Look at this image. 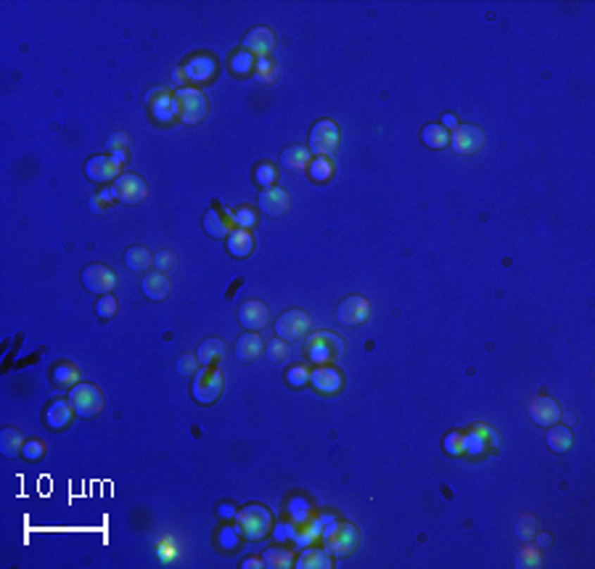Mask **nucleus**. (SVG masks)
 <instances>
[{
	"label": "nucleus",
	"instance_id": "obj_43",
	"mask_svg": "<svg viewBox=\"0 0 595 569\" xmlns=\"http://www.w3.org/2000/svg\"><path fill=\"white\" fill-rule=\"evenodd\" d=\"M254 180H257L262 188L278 186V170H275V165H270V162L257 165V170H254Z\"/></svg>",
	"mask_w": 595,
	"mask_h": 569
},
{
	"label": "nucleus",
	"instance_id": "obj_56",
	"mask_svg": "<svg viewBox=\"0 0 595 569\" xmlns=\"http://www.w3.org/2000/svg\"><path fill=\"white\" fill-rule=\"evenodd\" d=\"M119 151H130V138L125 132H117L108 138V154H119Z\"/></svg>",
	"mask_w": 595,
	"mask_h": 569
},
{
	"label": "nucleus",
	"instance_id": "obj_3",
	"mask_svg": "<svg viewBox=\"0 0 595 569\" xmlns=\"http://www.w3.org/2000/svg\"><path fill=\"white\" fill-rule=\"evenodd\" d=\"M69 403L75 405V413L82 418H93L101 413L104 408V392L98 384L90 382H80L69 389Z\"/></svg>",
	"mask_w": 595,
	"mask_h": 569
},
{
	"label": "nucleus",
	"instance_id": "obj_23",
	"mask_svg": "<svg viewBox=\"0 0 595 569\" xmlns=\"http://www.w3.org/2000/svg\"><path fill=\"white\" fill-rule=\"evenodd\" d=\"M75 416H77L75 405L69 403V400H64V397H58V400H54V403L45 408V424L51 429H66Z\"/></svg>",
	"mask_w": 595,
	"mask_h": 569
},
{
	"label": "nucleus",
	"instance_id": "obj_31",
	"mask_svg": "<svg viewBox=\"0 0 595 569\" xmlns=\"http://www.w3.org/2000/svg\"><path fill=\"white\" fill-rule=\"evenodd\" d=\"M262 561H265V567H270V569H289V567H294L296 556H294L289 548L273 546L262 554Z\"/></svg>",
	"mask_w": 595,
	"mask_h": 569
},
{
	"label": "nucleus",
	"instance_id": "obj_40",
	"mask_svg": "<svg viewBox=\"0 0 595 569\" xmlns=\"http://www.w3.org/2000/svg\"><path fill=\"white\" fill-rule=\"evenodd\" d=\"M254 66H257V56H251L249 51H238V54H233V58H230V69H233V75L246 77V75L254 72Z\"/></svg>",
	"mask_w": 595,
	"mask_h": 569
},
{
	"label": "nucleus",
	"instance_id": "obj_35",
	"mask_svg": "<svg viewBox=\"0 0 595 569\" xmlns=\"http://www.w3.org/2000/svg\"><path fill=\"white\" fill-rule=\"evenodd\" d=\"M334 159L331 156H313V162H310V167H307V173H310V177H313L315 183H325V180H331L334 177Z\"/></svg>",
	"mask_w": 595,
	"mask_h": 569
},
{
	"label": "nucleus",
	"instance_id": "obj_9",
	"mask_svg": "<svg viewBox=\"0 0 595 569\" xmlns=\"http://www.w3.org/2000/svg\"><path fill=\"white\" fill-rule=\"evenodd\" d=\"M465 434V445H463V456H484L489 448L498 445V434L489 424H474V427L463 432Z\"/></svg>",
	"mask_w": 595,
	"mask_h": 569
},
{
	"label": "nucleus",
	"instance_id": "obj_54",
	"mask_svg": "<svg viewBox=\"0 0 595 569\" xmlns=\"http://www.w3.org/2000/svg\"><path fill=\"white\" fill-rule=\"evenodd\" d=\"M114 199H117L114 188H104L101 194H96V196H93V209H98V212H101V209L111 207V204H114Z\"/></svg>",
	"mask_w": 595,
	"mask_h": 569
},
{
	"label": "nucleus",
	"instance_id": "obj_11",
	"mask_svg": "<svg viewBox=\"0 0 595 569\" xmlns=\"http://www.w3.org/2000/svg\"><path fill=\"white\" fill-rule=\"evenodd\" d=\"M82 284L93 294H111V289L117 286V273L106 265H87L82 270Z\"/></svg>",
	"mask_w": 595,
	"mask_h": 569
},
{
	"label": "nucleus",
	"instance_id": "obj_55",
	"mask_svg": "<svg viewBox=\"0 0 595 569\" xmlns=\"http://www.w3.org/2000/svg\"><path fill=\"white\" fill-rule=\"evenodd\" d=\"M154 268H156V270H162V273L173 270V268H175V254L167 252V249H164V252H156V254H154Z\"/></svg>",
	"mask_w": 595,
	"mask_h": 569
},
{
	"label": "nucleus",
	"instance_id": "obj_39",
	"mask_svg": "<svg viewBox=\"0 0 595 569\" xmlns=\"http://www.w3.org/2000/svg\"><path fill=\"white\" fill-rule=\"evenodd\" d=\"M0 445H3V453H6V456H19L24 448V434L19 429L6 427L3 429V437H0Z\"/></svg>",
	"mask_w": 595,
	"mask_h": 569
},
{
	"label": "nucleus",
	"instance_id": "obj_44",
	"mask_svg": "<svg viewBox=\"0 0 595 569\" xmlns=\"http://www.w3.org/2000/svg\"><path fill=\"white\" fill-rule=\"evenodd\" d=\"M230 220H233V225H236V228L249 230V228L257 225V212H254L251 207H238V209L230 212Z\"/></svg>",
	"mask_w": 595,
	"mask_h": 569
},
{
	"label": "nucleus",
	"instance_id": "obj_52",
	"mask_svg": "<svg viewBox=\"0 0 595 569\" xmlns=\"http://www.w3.org/2000/svg\"><path fill=\"white\" fill-rule=\"evenodd\" d=\"M254 72H257V77H260L262 82H273V80H275V66L270 64V56H268V58H257Z\"/></svg>",
	"mask_w": 595,
	"mask_h": 569
},
{
	"label": "nucleus",
	"instance_id": "obj_1",
	"mask_svg": "<svg viewBox=\"0 0 595 569\" xmlns=\"http://www.w3.org/2000/svg\"><path fill=\"white\" fill-rule=\"evenodd\" d=\"M225 389V379H223V371L217 365H201L199 371L194 373V384H191V394H194L196 403L201 405H212L220 400V394Z\"/></svg>",
	"mask_w": 595,
	"mask_h": 569
},
{
	"label": "nucleus",
	"instance_id": "obj_14",
	"mask_svg": "<svg viewBox=\"0 0 595 569\" xmlns=\"http://www.w3.org/2000/svg\"><path fill=\"white\" fill-rule=\"evenodd\" d=\"M154 556L159 564L170 567V564H177L183 558V543L180 537L173 535V532H162V535L154 537Z\"/></svg>",
	"mask_w": 595,
	"mask_h": 569
},
{
	"label": "nucleus",
	"instance_id": "obj_13",
	"mask_svg": "<svg viewBox=\"0 0 595 569\" xmlns=\"http://www.w3.org/2000/svg\"><path fill=\"white\" fill-rule=\"evenodd\" d=\"M561 405L556 403L553 397H548V394H537L534 400L530 403V416L534 424H540V427H553V424H558V418H561Z\"/></svg>",
	"mask_w": 595,
	"mask_h": 569
},
{
	"label": "nucleus",
	"instance_id": "obj_58",
	"mask_svg": "<svg viewBox=\"0 0 595 569\" xmlns=\"http://www.w3.org/2000/svg\"><path fill=\"white\" fill-rule=\"evenodd\" d=\"M217 514H220V519H225V522H233L236 514H238V508L236 506H230V504H220L217 506Z\"/></svg>",
	"mask_w": 595,
	"mask_h": 569
},
{
	"label": "nucleus",
	"instance_id": "obj_17",
	"mask_svg": "<svg viewBox=\"0 0 595 569\" xmlns=\"http://www.w3.org/2000/svg\"><path fill=\"white\" fill-rule=\"evenodd\" d=\"M370 318V302L365 296H346L339 305V320L346 326H360Z\"/></svg>",
	"mask_w": 595,
	"mask_h": 569
},
{
	"label": "nucleus",
	"instance_id": "obj_50",
	"mask_svg": "<svg viewBox=\"0 0 595 569\" xmlns=\"http://www.w3.org/2000/svg\"><path fill=\"white\" fill-rule=\"evenodd\" d=\"M286 382L292 384V387H304V384L310 382V368L307 365H292L286 371Z\"/></svg>",
	"mask_w": 595,
	"mask_h": 569
},
{
	"label": "nucleus",
	"instance_id": "obj_57",
	"mask_svg": "<svg viewBox=\"0 0 595 569\" xmlns=\"http://www.w3.org/2000/svg\"><path fill=\"white\" fill-rule=\"evenodd\" d=\"M292 543H294V546H296V548H299V551H304V548L315 546V543H318V540H315V537L310 535V532H304L302 527H299V530H296V537H294Z\"/></svg>",
	"mask_w": 595,
	"mask_h": 569
},
{
	"label": "nucleus",
	"instance_id": "obj_60",
	"mask_svg": "<svg viewBox=\"0 0 595 569\" xmlns=\"http://www.w3.org/2000/svg\"><path fill=\"white\" fill-rule=\"evenodd\" d=\"M551 543H553V537H551V535H545V532H542V535H534V537H532V546L540 548V551H542V548H548Z\"/></svg>",
	"mask_w": 595,
	"mask_h": 569
},
{
	"label": "nucleus",
	"instance_id": "obj_46",
	"mask_svg": "<svg viewBox=\"0 0 595 569\" xmlns=\"http://www.w3.org/2000/svg\"><path fill=\"white\" fill-rule=\"evenodd\" d=\"M119 310V302L114 299V294H101V299L96 302V315L101 318V320H108V318H114Z\"/></svg>",
	"mask_w": 595,
	"mask_h": 569
},
{
	"label": "nucleus",
	"instance_id": "obj_36",
	"mask_svg": "<svg viewBox=\"0 0 595 569\" xmlns=\"http://www.w3.org/2000/svg\"><path fill=\"white\" fill-rule=\"evenodd\" d=\"M54 384L56 387H75V384H80V368H77L75 363H58V365H54Z\"/></svg>",
	"mask_w": 595,
	"mask_h": 569
},
{
	"label": "nucleus",
	"instance_id": "obj_61",
	"mask_svg": "<svg viewBox=\"0 0 595 569\" xmlns=\"http://www.w3.org/2000/svg\"><path fill=\"white\" fill-rule=\"evenodd\" d=\"M241 567H244V569H254V567L260 569V567H265V561H262V556H249L246 561H244V564H241Z\"/></svg>",
	"mask_w": 595,
	"mask_h": 569
},
{
	"label": "nucleus",
	"instance_id": "obj_37",
	"mask_svg": "<svg viewBox=\"0 0 595 569\" xmlns=\"http://www.w3.org/2000/svg\"><path fill=\"white\" fill-rule=\"evenodd\" d=\"M125 263H127L130 270H149L154 263V257L146 246H130V249L125 252Z\"/></svg>",
	"mask_w": 595,
	"mask_h": 569
},
{
	"label": "nucleus",
	"instance_id": "obj_30",
	"mask_svg": "<svg viewBox=\"0 0 595 569\" xmlns=\"http://www.w3.org/2000/svg\"><path fill=\"white\" fill-rule=\"evenodd\" d=\"M223 355H225V344H223V339H215V337L201 342L199 352H196V358H199L201 365H217L223 361Z\"/></svg>",
	"mask_w": 595,
	"mask_h": 569
},
{
	"label": "nucleus",
	"instance_id": "obj_5",
	"mask_svg": "<svg viewBox=\"0 0 595 569\" xmlns=\"http://www.w3.org/2000/svg\"><path fill=\"white\" fill-rule=\"evenodd\" d=\"M342 352H344V342L334 337V334H328V331H318L307 342V358L315 365H325V363L336 361Z\"/></svg>",
	"mask_w": 595,
	"mask_h": 569
},
{
	"label": "nucleus",
	"instance_id": "obj_33",
	"mask_svg": "<svg viewBox=\"0 0 595 569\" xmlns=\"http://www.w3.org/2000/svg\"><path fill=\"white\" fill-rule=\"evenodd\" d=\"M574 442V434L569 427H563V424H553L551 432H548V448H553L556 453H566V450L572 448Z\"/></svg>",
	"mask_w": 595,
	"mask_h": 569
},
{
	"label": "nucleus",
	"instance_id": "obj_6",
	"mask_svg": "<svg viewBox=\"0 0 595 569\" xmlns=\"http://www.w3.org/2000/svg\"><path fill=\"white\" fill-rule=\"evenodd\" d=\"M339 127H336V122L331 120H320L313 125V130H310V154L313 156H331V154L336 151V146H339Z\"/></svg>",
	"mask_w": 595,
	"mask_h": 569
},
{
	"label": "nucleus",
	"instance_id": "obj_21",
	"mask_svg": "<svg viewBox=\"0 0 595 569\" xmlns=\"http://www.w3.org/2000/svg\"><path fill=\"white\" fill-rule=\"evenodd\" d=\"M289 191L281 186H270V188H262L260 194V209L265 212V215H270V218H278V215H283L286 209H289Z\"/></svg>",
	"mask_w": 595,
	"mask_h": 569
},
{
	"label": "nucleus",
	"instance_id": "obj_8",
	"mask_svg": "<svg viewBox=\"0 0 595 569\" xmlns=\"http://www.w3.org/2000/svg\"><path fill=\"white\" fill-rule=\"evenodd\" d=\"M310 329H313V320H310V315H307L304 310H289V313H283V315L278 318V323H275V334L286 342L302 339V337H307V331Z\"/></svg>",
	"mask_w": 595,
	"mask_h": 569
},
{
	"label": "nucleus",
	"instance_id": "obj_18",
	"mask_svg": "<svg viewBox=\"0 0 595 569\" xmlns=\"http://www.w3.org/2000/svg\"><path fill=\"white\" fill-rule=\"evenodd\" d=\"M310 384H313L318 392L336 394L342 389L344 379H342V371H339V368H334V365L325 363V365H315L313 371H310Z\"/></svg>",
	"mask_w": 595,
	"mask_h": 569
},
{
	"label": "nucleus",
	"instance_id": "obj_47",
	"mask_svg": "<svg viewBox=\"0 0 595 569\" xmlns=\"http://www.w3.org/2000/svg\"><path fill=\"white\" fill-rule=\"evenodd\" d=\"M463 445H465L463 432H450V434H444V439H442V448L447 450L450 456H463Z\"/></svg>",
	"mask_w": 595,
	"mask_h": 569
},
{
	"label": "nucleus",
	"instance_id": "obj_12",
	"mask_svg": "<svg viewBox=\"0 0 595 569\" xmlns=\"http://www.w3.org/2000/svg\"><path fill=\"white\" fill-rule=\"evenodd\" d=\"M114 194H117L119 201L125 204H138L146 199V183H143L141 175H132V173H122V175L114 180Z\"/></svg>",
	"mask_w": 595,
	"mask_h": 569
},
{
	"label": "nucleus",
	"instance_id": "obj_2",
	"mask_svg": "<svg viewBox=\"0 0 595 569\" xmlns=\"http://www.w3.org/2000/svg\"><path fill=\"white\" fill-rule=\"evenodd\" d=\"M236 525L246 540H262L273 530V514L262 504H249L236 514Z\"/></svg>",
	"mask_w": 595,
	"mask_h": 569
},
{
	"label": "nucleus",
	"instance_id": "obj_4",
	"mask_svg": "<svg viewBox=\"0 0 595 569\" xmlns=\"http://www.w3.org/2000/svg\"><path fill=\"white\" fill-rule=\"evenodd\" d=\"M175 99H177V106H180V122H185V125H199L206 117V111H209L206 96L196 88L183 85V88L175 90Z\"/></svg>",
	"mask_w": 595,
	"mask_h": 569
},
{
	"label": "nucleus",
	"instance_id": "obj_34",
	"mask_svg": "<svg viewBox=\"0 0 595 569\" xmlns=\"http://www.w3.org/2000/svg\"><path fill=\"white\" fill-rule=\"evenodd\" d=\"M421 141L429 149H447L450 146V130H444L442 125H426L421 130Z\"/></svg>",
	"mask_w": 595,
	"mask_h": 569
},
{
	"label": "nucleus",
	"instance_id": "obj_27",
	"mask_svg": "<svg viewBox=\"0 0 595 569\" xmlns=\"http://www.w3.org/2000/svg\"><path fill=\"white\" fill-rule=\"evenodd\" d=\"M225 244H227V252L233 254V257H246V254H251V249H254V239H251L249 230H244V228L230 230Z\"/></svg>",
	"mask_w": 595,
	"mask_h": 569
},
{
	"label": "nucleus",
	"instance_id": "obj_29",
	"mask_svg": "<svg viewBox=\"0 0 595 569\" xmlns=\"http://www.w3.org/2000/svg\"><path fill=\"white\" fill-rule=\"evenodd\" d=\"M170 278H167V273H162V270H156V273H149L146 278H143V294L149 296V299H164V296L170 294Z\"/></svg>",
	"mask_w": 595,
	"mask_h": 569
},
{
	"label": "nucleus",
	"instance_id": "obj_22",
	"mask_svg": "<svg viewBox=\"0 0 595 569\" xmlns=\"http://www.w3.org/2000/svg\"><path fill=\"white\" fill-rule=\"evenodd\" d=\"M238 320L244 323V329L260 331L268 326V307L262 305L260 299H249L238 307Z\"/></svg>",
	"mask_w": 595,
	"mask_h": 569
},
{
	"label": "nucleus",
	"instance_id": "obj_28",
	"mask_svg": "<svg viewBox=\"0 0 595 569\" xmlns=\"http://www.w3.org/2000/svg\"><path fill=\"white\" fill-rule=\"evenodd\" d=\"M310 162H313V154H310L307 146H289V149L281 154V165L286 167V170H296V173H299V170H307Z\"/></svg>",
	"mask_w": 595,
	"mask_h": 569
},
{
	"label": "nucleus",
	"instance_id": "obj_24",
	"mask_svg": "<svg viewBox=\"0 0 595 569\" xmlns=\"http://www.w3.org/2000/svg\"><path fill=\"white\" fill-rule=\"evenodd\" d=\"M236 228L233 225V220H230V212L227 215H223L217 207H209L204 215V230L209 233V236H215V239H227V233Z\"/></svg>",
	"mask_w": 595,
	"mask_h": 569
},
{
	"label": "nucleus",
	"instance_id": "obj_32",
	"mask_svg": "<svg viewBox=\"0 0 595 569\" xmlns=\"http://www.w3.org/2000/svg\"><path fill=\"white\" fill-rule=\"evenodd\" d=\"M315 514V508H313V504L307 501V498H302V495H294L292 501L286 504V516L292 519L294 525L299 527V525H304L310 516Z\"/></svg>",
	"mask_w": 595,
	"mask_h": 569
},
{
	"label": "nucleus",
	"instance_id": "obj_45",
	"mask_svg": "<svg viewBox=\"0 0 595 569\" xmlns=\"http://www.w3.org/2000/svg\"><path fill=\"white\" fill-rule=\"evenodd\" d=\"M268 350V358H270L273 363H283V361H289V355H292V347H289V342L286 339H281V337H275V339L265 347Z\"/></svg>",
	"mask_w": 595,
	"mask_h": 569
},
{
	"label": "nucleus",
	"instance_id": "obj_41",
	"mask_svg": "<svg viewBox=\"0 0 595 569\" xmlns=\"http://www.w3.org/2000/svg\"><path fill=\"white\" fill-rule=\"evenodd\" d=\"M542 564V554L540 548L534 546H524L519 551V556H516V567L519 569H537Z\"/></svg>",
	"mask_w": 595,
	"mask_h": 569
},
{
	"label": "nucleus",
	"instance_id": "obj_59",
	"mask_svg": "<svg viewBox=\"0 0 595 569\" xmlns=\"http://www.w3.org/2000/svg\"><path fill=\"white\" fill-rule=\"evenodd\" d=\"M439 125H442L444 130H450V132H453L455 127H458V117H455V114H450V111H447V114H442V122H439Z\"/></svg>",
	"mask_w": 595,
	"mask_h": 569
},
{
	"label": "nucleus",
	"instance_id": "obj_25",
	"mask_svg": "<svg viewBox=\"0 0 595 569\" xmlns=\"http://www.w3.org/2000/svg\"><path fill=\"white\" fill-rule=\"evenodd\" d=\"M294 567L299 569H331L334 567V561H331V551L328 548H304L302 554H299V558L294 561Z\"/></svg>",
	"mask_w": 595,
	"mask_h": 569
},
{
	"label": "nucleus",
	"instance_id": "obj_26",
	"mask_svg": "<svg viewBox=\"0 0 595 569\" xmlns=\"http://www.w3.org/2000/svg\"><path fill=\"white\" fill-rule=\"evenodd\" d=\"M262 352H265V342H262L260 331H246L236 344V355L241 361H257Z\"/></svg>",
	"mask_w": 595,
	"mask_h": 569
},
{
	"label": "nucleus",
	"instance_id": "obj_20",
	"mask_svg": "<svg viewBox=\"0 0 595 569\" xmlns=\"http://www.w3.org/2000/svg\"><path fill=\"white\" fill-rule=\"evenodd\" d=\"M275 48V35L268 27H254L246 37H244V51H249L257 58H268Z\"/></svg>",
	"mask_w": 595,
	"mask_h": 569
},
{
	"label": "nucleus",
	"instance_id": "obj_10",
	"mask_svg": "<svg viewBox=\"0 0 595 569\" xmlns=\"http://www.w3.org/2000/svg\"><path fill=\"white\" fill-rule=\"evenodd\" d=\"M450 146H453L458 154H476L482 146H484V130L476 127V125H458L453 132H450Z\"/></svg>",
	"mask_w": 595,
	"mask_h": 569
},
{
	"label": "nucleus",
	"instance_id": "obj_42",
	"mask_svg": "<svg viewBox=\"0 0 595 569\" xmlns=\"http://www.w3.org/2000/svg\"><path fill=\"white\" fill-rule=\"evenodd\" d=\"M315 519H318V525H320V540H331L334 537V532L339 530V525H342V519L339 516H334L331 511H323V514H315Z\"/></svg>",
	"mask_w": 595,
	"mask_h": 569
},
{
	"label": "nucleus",
	"instance_id": "obj_53",
	"mask_svg": "<svg viewBox=\"0 0 595 569\" xmlns=\"http://www.w3.org/2000/svg\"><path fill=\"white\" fill-rule=\"evenodd\" d=\"M199 368H201V363H199V358H196L194 352H188V355H183V358L177 361V371L185 373V376H194Z\"/></svg>",
	"mask_w": 595,
	"mask_h": 569
},
{
	"label": "nucleus",
	"instance_id": "obj_48",
	"mask_svg": "<svg viewBox=\"0 0 595 569\" xmlns=\"http://www.w3.org/2000/svg\"><path fill=\"white\" fill-rule=\"evenodd\" d=\"M296 530H299V527L294 525L292 519H281L278 525L273 527V537H275L278 543H286V540H294V537H296Z\"/></svg>",
	"mask_w": 595,
	"mask_h": 569
},
{
	"label": "nucleus",
	"instance_id": "obj_16",
	"mask_svg": "<svg viewBox=\"0 0 595 569\" xmlns=\"http://www.w3.org/2000/svg\"><path fill=\"white\" fill-rule=\"evenodd\" d=\"M357 543H360V532H357V527L349 525V522H342L339 530L334 532V537H331V540H325V548H328L334 556H346V554H352V551H355Z\"/></svg>",
	"mask_w": 595,
	"mask_h": 569
},
{
	"label": "nucleus",
	"instance_id": "obj_38",
	"mask_svg": "<svg viewBox=\"0 0 595 569\" xmlns=\"http://www.w3.org/2000/svg\"><path fill=\"white\" fill-rule=\"evenodd\" d=\"M241 537H244L241 527L225 525V527H220V530H217V546L223 548V551H236L238 543H241Z\"/></svg>",
	"mask_w": 595,
	"mask_h": 569
},
{
	"label": "nucleus",
	"instance_id": "obj_51",
	"mask_svg": "<svg viewBox=\"0 0 595 569\" xmlns=\"http://www.w3.org/2000/svg\"><path fill=\"white\" fill-rule=\"evenodd\" d=\"M45 450H48V445H45L43 439H27V442H24V448H22V456L24 458H30V461H37V458H43L45 456Z\"/></svg>",
	"mask_w": 595,
	"mask_h": 569
},
{
	"label": "nucleus",
	"instance_id": "obj_19",
	"mask_svg": "<svg viewBox=\"0 0 595 569\" xmlns=\"http://www.w3.org/2000/svg\"><path fill=\"white\" fill-rule=\"evenodd\" d=\"M180 69H183L185 80H191V82H206V80H212L217 75V61L209 54H199V56H191Z\"/></svg>",
	"mask_w": 595,
	"mask_h": 569
},
{
	"label": "nucleus",
	"instance_id": "obj_49",
	"mask_svg": "<svg viewBox=\"0 0 595 569\" xmlns=\"http://www.w3.org/2000/svg\"><path fill=\"white\" fill-rule=\"evenodd\" d=\"M516 535H519L521 540H532V537L537 535V522H534V516L532 514L521 516L519 525H516Z\"/></svg>",
	"mask_w": 595,
	"mask_h": 569
},
{
	"label": "nucleus",
	"instance_id": "obj_7",
	"mask_svg": "<svg viewBox=\"0 0 595 569\" xmlns=\"http://www.w3.org/2000/svg\"><path fill=\"white\" fill-rule=\"evenodd\" d=\"M149 106H151L154 120L159 125H170V122L180 120V106H177V99H175L173 90L167 88H156L149 93Z\"/></svg>",
	"mask_w": 595,
	"mask_h": 569
},
{
	"label": "nucleus",
	"instance_id": "obj_15",
	"mask_svg": "<svg viewBox=\"0 0 595 569\" xmlns=\"http://www.w3.org/2000/svg\"><path fill=\"white\" fill-rule=\"evenodd\" d=\"M122 167L125 165H119L111 154L108 156H93V159H87L85 175L96 183H108V180H117L122 175Z\"/></svg>",
	"mask_w": 595,
	"mask_h": 569
}]
</instances>
